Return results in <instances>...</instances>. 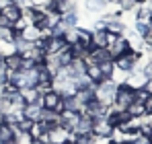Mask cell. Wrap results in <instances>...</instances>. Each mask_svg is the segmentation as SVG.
I'll return each mask as SVG.
<instances>
[{"mask_svg":"<svg viewBox=\"0 0 152 144\" xmlns=\"http://www.w3.org/2000/svg\"><path fill=\"white\" fill-rule=\"evenodd\" d=\"M51 2H53V4H56V2H62V0H51Z\"/></svg>","mask_w":152,"mask_h":144,"instance_id":"obj_46","label":"cell"},{"mask_svg":"<svg viewBox=\"0 0 152 144\" xmlns=\"http://www.w3.org/2000/svg\"><path fill=\"white\" fill-rule=\"evenodd\" d=\"M129 142H134V144H152L150 142V136H144V134H138L134 140H129Z\"/></svg>","mask_w":152,"mask_h":144,"instance_id":"obj_34","label":"cell"},{"mask_svg":"<svg viewBox=\"0 0 152 144\" xmlns=\"http://www.w3.org/2000/svg\"><path fill=\"white\" fill-rule=\"evenodd\" d=\"M144 107H146V113H152V95L146 99V103H144Z\"/></svg>","mask_w":152,"mask_h":144,"instance_id":"obj_39","label":"cell"},{"mask_svg":"<svg viewBox=\"0 0 152 144\" xmlns=\"http://www.w3.org/2000/svg\"><path fill=\"white\" fill-rule=\"evenodd\" d=\"M138 2H140V0H138Z\"/></svg>","mask_w":152,"mask_h":144,"instance_id":"obj_52","label":"cell"},{"mask_svg":"<svg viewBox=\"0 0 152 144\" xmlns=\"http://www.w3.org/2000/svg\"><path fill=\"white\" fill-rule=\"evenodd\" d=\"M109 109H111V107H107V105L99 103L97 99H93L91 103H86V105H84L82 113H84V115H88V118H93V121H95V120H103V118H107Z\"/></svg>","mask_w":152,"mask_h":144,"instance_id":"obj_5","label":"cell"},{"mask_svg":"<svg viewBox=\"0 0 152 144\" xmlns=\"http://www.w3.org/2000/svg\"><path fill=\"white\" fill-rule=\"evenodd\" d=\"M21 64H23V56L21 54H10L6 58H2V66L8 72H19L21 70Z\"/></svg>","mask_w":152,"mask_h":144,"instance_id":"obj_16","label":"cell"},{"mask_svg":"<svg viewBox=\"0 0 152 144\" xmlns=\"http://www.w3.org/2000/svg\"><path fill=\"white\" fill-rule=\"evenodd\" d=\"M150 29H152V25H150Z\"/></svg>","mask_w":152,"mask_h":144,"instance_id":"obj_51","label":"cell"},{"mask_svg":"<svg viewBox=\"0 0 152 144\" xmlns=\"http://www.w3.org/2000/svg\"><path fill=\"white\" fill-rule=\"evenodd\" d=\"M127 49H129V43H127L126 35H113L111 41H109V46H107V51H109L111 60H115L121 54H126Z\"/></svg>","mask_w":152,"mask_h":144,"instance_id":"obj_6","label":"cell"},{"mask_svg":"<svg viewBox=\"0 0 152 144\" xmlns=\"http://www.w3.org/2000/svg\"><path fill=\"white\" fill-rule=\"evenodd\" d=\"M19 95H21V99L25 101V105H27V103H37L39 97H41V93H39L35 87H27V89H21V91H19Z\"/></svg>","mask_w":152,"mask_h":144,"instance_id":"obj_19","label":"cell"},{"mask_svg":"<svg viewBox=\"0 0 152 144\" xmlns=\"http://www.w3.org/2000/svg\"><path fill=\"white\" fill-rule=\"evenodd\" d=\"M41 105H43V109H51L56 113H62L66 109L64 107V97L60 95V93H56L53 89L41 95Z\"/></svg>","mask_w":152,"mask_h":144,"instance_id":"obj_3","label":"cell"},{"mask_svg":"<svg viewBox=\"0 0 152 144\" xmlns=\"http://www.w3.org/2000/svg\"><path fill=\"white\" fill-rule=\"evenodd\" d=\"M113 130H115V128H113V126L107 121V118L93 121V134H95V136H101V138H109V140H111Z\"/></svg>","mask_w":152,"mask_h":144,"instance_id":"obj_8","label":"cell"},{"mask_svg":"<svg viewBox=\"0 0 152 144\" xmlns=\"http://www.w3.org/2000/svg\"><path fill=\"white\" fill-rule=\"evenodd\" d=\"M66 144H74V142H72V140H68V142H66Z\"/></svg>","mask_w":152,"mask_h":144,"instance_id":"obj_47","label":"cell"},{"mask_svg":"<svg viewBox=\"0 0 152 144\" xmlns=\"http://www.w3.org/2000/svg\"><path fill=\"white\" fill-rule=\"evenodd\" d=\"M117 6H119L121 12H132V10H138L140 2H138V0H119Z\"/></svg>","mask_w":152,"mask_h":144,"instance_id":"obj_28","label":"cell"},{"mask_svg":"<svg viewBox=\"0 0 152 144\" xmlns=\"http://www.w3.org/2000/svg\"><path fill=\"white\" fill-rule=\"evenodd\" d=\"M99 68H101L103 78H111V74H113V70H115V66H113V60H109V62H103V64H99Z\"/></svg>","mask_w":152,"mask_h":144,"instance_id":"obj_31","label":"cell"},{"mask_svg":"<svg viewBox=\"0 0 152 144\" xmlns=\"http://www.w3.org/2000/svg\"><path fill=\"white\" fill-rule=\"evenodd\" d=\"M41 111H43V105H41V97H39V101L37 103H27L25 107H23V118L25 120H31V121H39L41 118Z\"/></svg>","mask_w":152,"mask_h":144,"instance_id":"obj_10","label":"cell"},{"mask_svg":"<svg viewBox=\"0 0 152 144\" xmlns=\"http://www.w3.org/2000/svg\"><path fill=\"white\" fill-rule=\"evenodd\" d=\"M132 103H134V91H132L127 84H119V87H117V93H115V99H113L111 109H115V111H126Z\"/></svg>","mask_w":152,"mask_h":144,"instance_id":"obj_2","label":"cell"},{"mask_svg":"<svg viewBox=\"0 0 152 144\" xmlns=\"http://www.w3.org/2000/svg\"><path fill=\"white\" fill-rule=\"evenodd\" d=\"M148 91L146 89H138V91H134V101H138V103H146V99H148Z\"/></svg>","mask_w":152,"mask_h":144,"instance_id":"obj_33","label":"cell"},{"mask_svg":"<svg viewBox=\"0 0 152 144\" xmlns=\"http://www.w3.org/2000/svg\"><path fill=\"white\" fill-rule=\"evenodd\" d=\"M142 72H144L146 78H152V62H146V66L142 68Z\"/></svg>","mask_w":152,"mask_h":144,"instance_id":"obj_37","label":"cell"},{"mask_svg":"<svg viewBox=\"0 0 152 144\" xmlns=\"http://www.w3.org/2000/svg\"><path fill=\"white\" fill-rule=\"evenodd\" d=\"M51 10H56L60 17L68 15V12H78V2L76 0H62V2H56L51 6Z\"/></svg>","mask_w":152,"mask_h":144,"instance_id":"obj_15","label":"cell"},{"mask_svg":"<svg viewBox=\"0 0 152 144\" xmlns=\"http://www.w3.org/2000/svg\"><path fill=\"white\" fill-rule=\"evenodd\" d=\"M84 76H86L91 82H95V84H99L101 80H105V78H103V74H101V68H99V64H86Z\"/></svg>","mask_w":152,"mask_h":144,"instance_id":"obj_18","label":"cell"},{"mask_svg":"<svg viewBox=\"0 0 152 144\" xmlns=\"http://www.w3.org/2000/svg\"><path fill=\"white\" fill-rule=\"evenodd\" d=\"M6 144H15V140H12V142H6Z\"/></svg>","mask_w":152,"mask_h":144,"instance_id":"obj_49","label":"cell"},{"mask_svg":"<svg viewBox=\"0 0 152 144\" xmlns=\"http://www.w3.org/2000/svg\"><path fill=\"white\" fill-rule=\"evenodd\" d=\"M144 89L148 91V95H152V78H148V80H146V84H144Z\"/></svg>","mask_w":152,"mask_h":144,"instance_id":"obj_40","label":"cell"},{"mask_svg":"<svg viewBox=\"0 0 152 144\" xmlns=\"http://www.w3.org/2000/svg\"><path fill=\"white\" fill-rule=\"evenodd\" d=\"M6 82H8V70L0 66V84H6Z\"/></svg>","mask_w":152,"mask_h":144,"instance_id":"obj_35","label":"cell"},{"mask_svg":"<svg viewBox=\"0 0 152 144\" xmlns=\"http://www.w3.org/2000/svg\"><path fill=\"white\" fill-rule=\"evenodd\" d=\"M146 76H144V72H140V70H132L129 74H127V80H126V84L132 89V91H138V89H144V84H146Z\"/></svg>","mask_w":152,"mask_h":144,"instance_id":"obj_12","label":"cell"},{"mask_svg":"<svg viewBox=\"0 0 152 144\" xmlns=\"http://www.w3.org/2000/svg\"><path fill=\"white\" fill-rule=\"evenodd\" d=\"M39 121L48 123L50 128H51V126H58V123H60V113H56V111H51V109H43Z\"/></svg>","mask_w":152,"mask_h":144,"instance_id":"obj_22","label":"cell"},{"mask_svg":"<svg viewBox=\"0 0 152 144\" xmlns=\"http://www.w3.org/2000/svg\"><path fill=\"white\" fill-rule=\"evenodd\" d=\"M10 4H12V0H0V10L6 8V6H10Z\"/></svg>","mask_w":152,"mask_h":144,"instance_id":"obj_41","label":"cell"},{"mask_svg":"<svg viewBox=\"0 0 152 144\" xmlns=\"http://www.w3.org/2000/svg\"><path fill=\"white\" fill-rule=\"evenodd\" d=\"M109 142H111L109 138H101V136H95V134L91 138V144H109Z\"/></svg>","mask_w":152,"mask_h":144,"instance_id":"obj_36","label":"cell"},{"mask_svg":"<svg viewBox=\"0 0 152 144\" xmlns=\"http://www.w3.org/2000/svg\"><path fill=\"white\" fill-rule=\"evenodd\" d=\"M66 41L62 37H48V43H45V56H58L62 49H66Z\"/></svg>","mask_w":152,"mask_h":144,"instance_id":"obj_14","label":"cell"},{"mask_svg":"<svg viewBox=\"0 0 152 144\" xmlns=\"http://www.w3.org/2000/svg\"><path fill=\"white\" fill-rule=\"evenodd\" d=\"M105 2H107V4H117L119 0H105Z\"/></svg>","mask_w":152,"mask_h":144,"instance_id":"obj_42","label":"cell"},{"mask_svg":"<svg viewBox=\"0 0 152 144\" xmlns=\"http://www.w3.org/2000/svg\"><path fill=\"white\" fill-rule=\"evenodd\" d=\"M117 87H119V84H115L111 78H105V80H101V82L97 84L95 99H97L99 103H103V105L111 107V105H113V99H115V93H117Z\"/></svg>","mask_w":152,"mask_h":144,"instance_id":"obj_1","label":"cell"},{"mask_svg":"<svg viewBox=\"0 0 152 144\" xmlns=\"http://www.w3.org/2000/svg\"><path fill=\"white\" fill-rule=\"evenodd\" d=\"M111 33H107L105 29H95L91 31V48H107L111 41Z\"/></svg>","mask_w":152,"mask_h":144,"instance_id":"obj_9","label":"cell"},{"mask_svg":"<svg viewBox=\"0 0 152 144\" xmlns=\"http://www.w3.org/2000/svg\"><path fill=\"white\" fill-rule=\"evenodd\" d=\"M2 121H4V115H2V113H0V123H2Z\"/></svg>","mask_w":152,"mask_h":144,"instance_id":"obj_44","label":"cell"},{"mask_svg":"<svg viewBox=\"0 0 152 144\" xmlns=\"http://www.w3.org/2000/svg\"><path fill=\"white\" fill-rule=\"evenodd\" d=\"M121 144H134V142H129V140H126V142H121Z\"/></svg>","mask_w":152,"mask_h":144,"instance_id":"obj_45","label":"cell"},{"mask_svg":"<svg viewBox=\"0 0 152 144\" xmlns=\"http://www.w3.org/2000/svg\"><path fill=\"white\" fill-rule=\"evenodd\" d=\"M70 136H72V132L70 130H66L64 126H51L50 132H48V140H50V144H66L68 140H70Z\"/></svg>","mask_w":152,"mask_h":144,"instance_id":"obj_7","label":"cell"},{"mask_svg":"<svg viewBox=\"0 0 152 144\" xmlns=\"http://www.w3.org/2000/svg\"><path fill=\"white\" fill-rule=\"evenodd\" d=\"M64 41H66V46H72L78 41V27H72V29H68L66 33H64V37H62Z\"/></svg>","mask_w":152,"mask_h":144,"instance_id":"obj_30","label":"cell"},{"mask_svg":"<svg viewBox=\"0 0 152 144\" xmlns=\"http://www.w3.org/2000/svg\"><path fill=\"white\" fill-rule=\"evenodd\" d=\"M78 120H80V113H76V111H68V109H64V111L60 113V126H64V128L70 130V132H74Z\"/></svg>","mask_w":152,"mask_h":144,"instance_id":"obj_13","label":"cell"},{"mask_svg":"<svg viewBox=\"0 0 152 144\" xmlns=\"http://www.w3.org/2000/svg\"><path fill=\"white\" fill-rule=\"evenodd\" d=\"M140 56H142V54L127 49L126 54H121V56H117V58L113 60V66L119 68V70H124V72H132V70H134V66H136V62L140 60Z\"/></svg>","mask_w":152,"mask_h":144,"instance_id":"obj_4","label":"cell"},{"mask_svg":"<svg viewBox=\"0 0 152 144\" xmlns=\"http://www.w3.org/2000/svg\"><path fill=\"white\" fill-rule=\"evenodd\" d=\"M126 111L129 113V118H142V115H146V107H144V103H138V101H134Z\"/></svg>","mask_w":152,"mask_h":144,"instance_id":"obj_25","label":"cell"},{"mask_svg":"<svg viewBox=\"0 0 152 144\" xmlns=\"http://www.w3.org/2000/svg\"><path fill=\"white\" fill-rule=\"evenodd\" d=\"M74 134H93V118L80 113V120L74 128Z\"/></svg>","mask_w":152,"mask_h":144,"instance_id":"obj_17","label":"cell"},{"mask_svg":"<svg viewBox=\"0 0 152 144\" xmlns=\"http://www.w3.org/2000/svg\"><path fill=\"white\" fill-rule=\"evenodd\" d=\"M86 10L88 12H107V2L105 0H86Z\"/></svg>","mask_w":152,"mask_h":144,"instance_id":"obj_23","label":"cell"},{"mask_svg":"<svg viewBox=\"0 0 152 144\" xmlns=\"http://www.w3.org/2000/svg\"><path fill=\"white\" fill-rule=\"evenodd\" d=\"M31 144H48V142H43V140H33Z\"/></svg>","mask_w":152,"mask_h":144,"instance_id":"obj_43","label":"cell"},{"mask_svg":"<svg viewBox=\"0 0 152 144\" xmlns=\"http://www.w3.org/2000/svg\"><path fill=\"white\" fill-rule=\"evenodd\" d=\"M150 48H152V46H150Z\"/></svg>","mask_w":152,"mask_h":144,"instance_id":"obj_53","label":"cell"},{"mask_svg":"<svg viewBox=\"0 0 152 144\" xmlns=\"http://www.w3.org/2000/svg\"><path fill=\"white\" fill-rule=\"evenodd\" d=\"M33 138L29 136V132H17L15 134V144H31Z\"/></svg>","mask_w":152,"mask_h":144,"instance_id":"obj_32","label":"cell"},{"mask_svg":"<svg viewBox=\"0 0 152 144\" xmlns=\"http://www.w3.org/2000/svg\"><path fill=\"white\" fill-rule=\"evenodd\" d=\"M15 140V128L8 126L6 121L0 123V144H6V142H12Z\"/></svg>","mask_w":152,"mask_h":144,"instance_id":"obj_20","label":"cell"},{"mask_svg":"<svg viewBox=\"0 0 152 144\" xmlns=\"http://www.w3.org/2000/svg\"><path fill=\"white\" fill-rule=\"evenodd\" d=\"M0 15H2V17H6L10 23L15 25L19 19H21V8H19V6H15V4H10V6H6V8H2V10H0Z\"/></svg>","mask_w":152,"mask_h":144,"instance_id":"obj_21","label":"cell"},{"mask_svg":"<svg viewBox=\"0 0 152 144\" xmlns=\"http://www.w3.org/2000/svg\"><path fill=\"white\" fill-rule=\"evenodd\" d=\"M60 23L64 25L66 29H72V27H78V12H68V15H62Z\"/></svg>","mask_w":152,"mask_h":144,"instance_id":"obj_26","label":"cell"},{"mask_svg":"<svg viewBox=\"0 0 152 144\" xmlns=\"http://www.w3.org/2000/svg\"><path fill=\"white\" fill-rule=\"evenodd\" d=\"M78 43L84 46L86 49H91V31H88V29L78 27Z\"/></svg>","mask_w":152,"mask_h":144,"instance_id":"obj_29","label":"cell"},{"mask_svg":"<svg viewBox=\"0 0 152 144\" xmlns=\"http://www.w3.org/2000/svg\"><path fill=\"white\" fill-rule=\"evenodd\" d=\"M150 142H152V136H150Z\"/></svg>","mask_w":152,"mask_h":144,"instance_id":"obj_50","label":"cell"},{"mask_svg":"<svg viewBox=\"0 0 152 144\" xmlns=\"http://www.w3.org/2000/svg\"><path fill=\"white\" fill-rule=\"evenodd\" d=\"M66 72H68V76L70 78H82L84 76V70H86V62L84 60H80V58H72V62L68 64V66H64Z\"/></svg>","mask_w":152,"mask_h":144,"instance_id":"obj_11","label":"cell"},{"mask_svg":"<svg viewBox=\"0 0 152 144\" xmlns=\"http://www.w3.org/2000/svg\"><path fill=\"white\" fill-rule=\"evenodd\" d=\"M68 49H70L72 58H80V60H84V58H86V54H88V49L84 48V46H80L78 41L72 43V46H68Z\"/></svg>","mask_w":152,"mask_h":144,"instance_id":"obj_27","label":"cell"},{"mask_svg":"<svg viewBox=\"0 0 152 144\" xmlns=\"http://www.w3.org/2000/svg\"><path fill=\"white\" fill-rule=\"evenodd\" d=\"M21 37L27 39V41H31V43H35V41L39 39V29H35L33 25H27L25 29L21 31Z\"/></svg>","mask_w":152,"mask_h":144,"instance_id":"obj_24","label":"cell"},{"mask_svg":"<svg viewBox=\"0 0 152 144\" xmlns=\"http://www.w3.org/2000/svg\"><path fill=\"white\" fill-rule=\"evenodd\" d=\"M0 27H2V29H12V23H10L6 17H2V15H0Z\"/></svg>","mask_w":152,"mask_h":144,"instance_id":"obj_38","label":"cell"},{"mask_svg":"<svg viewBox=\"0 0 152 144\" xmlns=\"http://www.w3.org/2000/svg\"><path fill=\"white\" fill-rule=\"evenodd\" d=\"M0 66H2V56H0Z\"/></svg>","mask_w":152,"mask_h":144,"instance_id":"obj_48","label":"cell"}]
</instances>
